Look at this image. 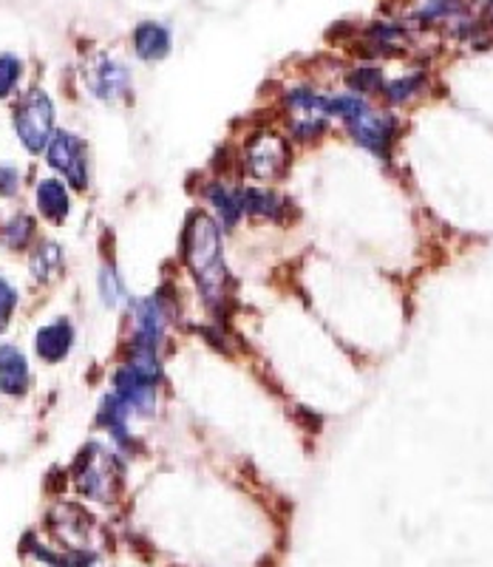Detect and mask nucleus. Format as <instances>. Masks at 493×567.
<instances>
[{
  "label": "nucleus",
  "instance_id": "obj_3",
  "mask_svg": "<svg viewBox=\"0 0 493 567\" xmlns=\"http://www.w3.org/2000/svg\"><path fill=\"white\" fill-rule=\"evenodd\" d=\"M14 134L29 154H43L49 148L54 128V103L43 89H29L14 109Z\"/></svg>",
  "mask_w": 493,
  "mask_h": 567
},
{
  "label": "nucleus",
  "instance_id": "obj_10",
  "mask_svg": "<svg viewBox=\"0 0 493 567\" xmlns=\"http://www.w3.org/2000/svg\"><path fill=\"white\" fill-rule=\"evenodd\" d=\"M114 394L131 409V414L147 417L156 412V403H160V383L136 372L129 363H122L114 372Z\"/></svg>",
  "mask_w": 493,
  "mask_h": 567
},
{
  "label": "nucleus",
  "instance_id": "obj_7",
  "mask_svg": "<svg viewBox=\"0 0 493 567\" xmlns=\"http://www.w3.org/2000/svg\"><path fill=\"white\" fill-rule=\"evenodd\" d=\"M45 162L52 165L58 174L65 176L74 190H85L91 179V165H89V148L78 134L71 131H58L45 148Z\"/></svg>",
  "mask_w": 493,
  "mask_h": 567
},
{
  "label": "nucleus",
  "instance_id": "obj_13",
  "mask_svg": "<svg viewBox=\"0 0 493 567\" xmlns=\"http://www.w3.org/2000/svg\"><path fill=\"white\" fill-rule=\"evenodd\" d=\"M29 386H32L29 358L14 343H3L0 347V392L9 394V398H23Z\"/></svg>",
  "mask_w": 493,
  "mask_h": 567
},
{
  "label": "nucleus",
  "instance_id": "obj_21",
  "mask_svg": "<svg viewBox=\"0 0 493 567\" xmlns=\"http://www.w3.org/2000/svg\"><path fill=\"white\" fill-rule=\"evenodd\" d=\"M96 284H100V298H103L105 307L116 310L122 303H129V287H125V281H122L120 270H116L114 265H105L103 270H100Z\"/></svg>",
  "mask_w": 493,
  "mask_h": 567
},
{
  "label": "nucleus",
  "instance_id": "obj_25",
  "mask_svg": "<svg viewBox=\"0 0 493 567\" xmlns=\"http://www.w3.org/2000/svg\"><path fill=\"white\" fill-rule=\"evenodd\" d=\"M436 3H471V0H436Z\"/></svg>",
  "mask_w": 493,
  "mask_h": 567
},
{
  "label": "nucleus",
  "instance_id": "obj_19",
  "mask_svg": "<svg viewBox=\"0 0 493 567\" xmlns=\"http://www.w3.org/2000/svg\"><path fill=\"white\" fill-rule=\"evenodd\" d=\"M347 85L352 94H360V97H374V94H383L386 74L380 65H374L372 60H363V63L352 65L347 71Z\"/></svg>",
  "mask_w": 493,
  "mask_h": 567
},
{
  "label": "nucleus",
  "instance_id": "obj_22",
  "mask_svg": "<svg viewBox=\"0 0 493 567\" xmlns=\"http://www.w3.org/2000/svg\"><path fill=\"white\" fill-rule=\"evenodd\" d=\"M23 80V60L12 52L0 54V100H9Z\"/></svg>",
  "mask_w": 493,
  "mask_h": 567
},
{
  "label": "nucleus",
  "instance_id": "obj_8",
  "mask_svg": "<svg viewBox=\"0 0 493 567\" xmlns=\"http://www.w3.org/2000/svg\"><path fill=\"white\" fill-rule=\"evenodd\" d=\"M411 34H414V27H411L409 20L378 18L360 29L358 43L363 49L366 60L398 58L411 45Z\"/></svg>",
  "mask_w": 493,
  "mask_h": 567
},
{
  "label": "nucleus",
  "instance_id": "obj_24",
  "mask_svg": "<svg viewBox=\"0 0 493 567\" xmlns=\"http://www.w3.org/2000/svg\"><path fill=\"white\" fill-rule=\"evenodd\" d=\"M20 190V171L14 168V165H9V162H3L0 165V196L3 199H12V196H18Z\"/></svg>",
  "mask_w": 493,
  "mask_h": 567
},
{
  "label": "nucleus",
  "instance_id": "obj_9",
  "mask_svg": "<svg viewBox=\"0 0 493 567\" xmlns=\"http://www.w3.org/2000/svg\"><path fill=\"white\" fill-rule=\"evenodd\" d=\"M85 85L91 97L103 103H120L131 91V69L111 54H96L85 65Z\"/></svg>",
  "mask_w": 493,
  "mask_h": 567
},
{
  "label": "nucleus",
  "instance_id": "obj_15",
  "mask_svg": "<svg viewBox=\"0 0 493 567\" xmlns=\"http://www.w3.org/2000/svg\"><path fill=\"white\" fill-rule=\"evenodd\" d=\"M205 199L207 205L216 213V221H222L225 230H233V227L242 221L244 216V190L242 187L230 185L225 179H213L205 185Z\"/></svg>",
  "mask_w": 493,
  "mask_h": 567
},
{
  "label": "nucleus",
  "instance_id": "obj_20",
  "mask_svg": "<svg viewBox=\"0 0 493 567\" xmlns=\"http://www.w3.org/2000/svg\"><path fill=\"white\" fill-rule=\"evenodd\" d=\"M34 233H38V225L29 213H18L7 225L0 227V245L7 250H27L34 241Z\"/></svg>",
  "mask_w": 493,
  "mask_h": 567
},
{
  "label": "nucleus",
  "instance_id": "obj_6",
  "mask_svg": "<svg viewBox=\"0 0 493 567\" xmlns=\"http://www.w3.org/2000/svg\"><path fill=\"white\" fill-rule=\"evenodd\" d=\"M292 162V148L276 131H258L244 148V171L261 182H273L284 176Z\"/></svg>",
  "mask_w": 493,
  "mask_h": 567
},
{
  "label": "nucleus",
  "instance_id": "obj_17",
  "mask_svg": "<svg viewBox=\"0 0 493 567\" xmlns=\"http://www.w3.org/2000/svg\"><path fill=\"white\" fill-rule=\"evenodd\" d=\"M29 270H32V278L38 284H52L65 270L63 247L54 239L38 241V247L32 250V258H29Z\"/></svg>",
  "mask_w": 493,
  "mask_h": 567
},
{
  "label": "nucleus",
  "instance_id": "obj_5",
  "mask_svg": "<svg viewBox=\"0 0 493 567\" xmlns=\"http://www.w3.org/2000/svg\"><path fill=\"white\" fill-rule=\"evenodd\" d=\"M176 301L167 292H156L134 303V336H131V349L142 352H160L165 341L167 323L174 318Z\"/></svg>",
  "mask_w": 493,
  "mask_h": 567
},
{
  "label": "nucleus",
  "instance_id": "obj_18",
  "mask_svg": "<svg viewBox=\"0 0 493 567\" xmlns=\"http://www.w3.org/2000/svg\"><path fill=\"white\" fill-rule=\"evenodd\" d=\"M425 89H429V74H425V71H409L403 78L386 80L380 97L389 105H405L411 103V100L420 97Z\"/></svg>",
  "mask_w": 493,
  "mask_h": 567
},
{
  "label": "nucleus",
  "instance_id": "obj_12",
  "mask_svg": "<svg viewBox=\"0 0 493 567\" xmlns=\"http://www.w3.org/2000/svg\"><path fill=\"white\" fill-rule=\"evenodd\" d=\"M292 202L278 190L267 187H244V216L256 221H289L292 219Z\"/></svg>",
  "mask_w": 493,
  "mask_h": 567
},
{
  "label": "nucleus",
  "instance_id": "obj_23",
  "mask_svg": "<svg viewBox=\"0 0 493 567\" xmlns=\"http://www.w3.org/2000/svg\"><path fill=\"white\" fill-rule=\"evenodd\" d=\"M18 301H20V292L9 278L0 276V336L7 332V327L12 323L14 310H18Z\"/></svg>",
  "mask_w": 493,
  "mask_h": 567
},
{
  "label": "nucleus",
  "instance_id": "obj_11",
  "mask_svg": "<svg viewBox=\"0 0 493 567\" xmlns=\"http://www.w3.org/2000/svg\"><path fill=\"white\" fill-rule=\"evenodd\" d=\"M131 45L142 63H162L174 52V29L162 20H140L131 32Z\"/></svg>",
  "mask_w": 493,
  "mask_h": 567
},
{
  "label": "nucleus",
  "instance_id": "obj_16",
  "mask_svg": "<svg viewBox=\"0 0 493 567\" xmlns=\"http://www.w3.org/2000/svg\"><path fill=\"white\" fill-rule=\"evenodd\" d=\"M34 202H38V210L45 221L52 225H63L71 213V194L69 187L60 179H40L38 190H34Z\"/></svg>",
  "mask_w": 493,
  "mask_h": 567
},
{
  "label": "nucleus",
  "instance_id": "obj_2",
  "mask_svg": "<svg viewBox=\"0 0 493 567\" xmlns=\"http://www.w3.org/2000/svg\"><path fill=\"white\" fill-rule=\"evenodd\" d=\"M332 116H338L347 134L358 142L360 148L369 151L378 159H389L398 142L400 123L389 111L372 109L369 97L360 94H332Z\"/></svg>",
  "mask_w": 493,
  "mask_h": 567
},
{
  "label": "nucleus",
  "instance_id": "obj_14",
  "mask_svg": "<svg viewBox=\"0 0 493 567\" xmlns=\"http://www.w3.org/2000/svg\"><path fill=\"white\" fill-rule=\"evenodd\" d=\"M71 347H74V323L69 318L45 323L34 336V352L45 363H63L69 358Z\"/></svg>",
  "mask_w": 493,
  "mask_h": 567
},
{
  "label": "nucleus",
  "instance_id": "obj_1",
  "mask_svg": "<svg viewBox=\"0 0 493 567\" xmlns=\"http://www.w3.org/2000/svg\"><path fill=\"white\" fill-rule=\"evenodd\" d=\"M182 258L213 316H222L230 298V272L225 265L222 227L210 213L193 210L182 230Z\"/></svg>",
  "mask_w": 493,
  "mask_h": 567
},
{
  "label": "nucleus",
  "instance_id": "obj_4",
  "mask_svg": "<svg viewBox=\"0 0 493 567\" xmlns=\"http://www.w3.org/2000/svg\"><path fill=\"white\" fill-rule=\"evenodd\" d=\"M120 460L116 454L105 452L100 443H89L80 452L78 463H74V483H78L80 494L109 503L111 494L116 491L120 483Z\"/></svg>",
  "mask_w": 493,
  "mask_h": 567
}]
</instances>
